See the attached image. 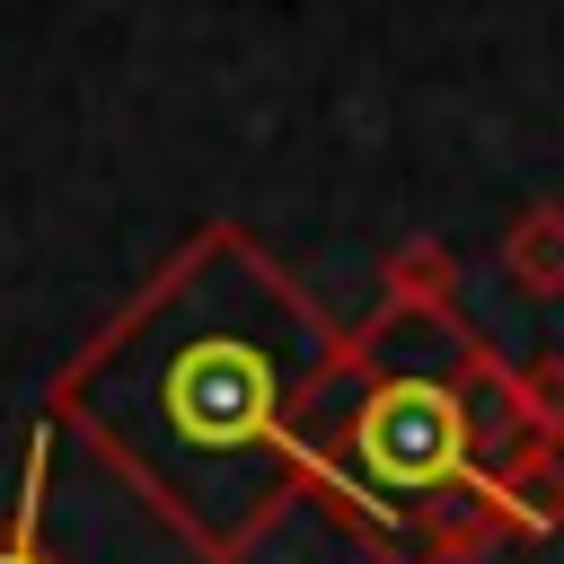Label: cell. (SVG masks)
<instances>
[{
	"mask_svg": "<svg viewBox=\"0 0 564 564\" xmlns=\"http://www.w3.org/2000/svg\"><path fill=\"white\" fill-rule=\"evenodd\" d=\"M458 441H467L458 397L432 388V379H397V388L370 405V423H361V449H370V467H379L388 485H441V476L458 467Z\"/></svg>",
	"mask_w": 564,
	"mask_h": 564,
	"instance_id": "obj_1",
	"label": "cell"
},
{
	"mask_svg": "<svg viewBox=\"0 0 564 564\" xmlns=\"http://www.w3.org/2000/svg\"><path fill=\"white\" fill-rule=\"evenodd\" d=\"M273 405V379H264V352H238V344H203L185 352V370L167 379V414L194 432V441H247Z\"/></svg>",
	"mask_w": 564,
	"mask_h": 564,
	"instance_id": "obj_2",
	"label": "cell"
},
{
	"mask_svg": "<svg viewBox=\"0 0 564 564\" xmlns=\"http://www.w3.org/2000/svg\"><path fill=\"white\" fill-rule=\"evenodd\" d=\"M0 564H44V555H26V546H9V555H0Z\"/></svg>",
	"mask_w": 564,
	"mask_h": 564,
	"instance_id": "obj_3",
	"label": "cell"
}]
</instances>
